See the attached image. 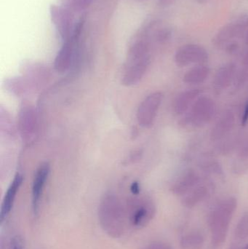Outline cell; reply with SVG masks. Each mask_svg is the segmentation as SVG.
Returning <instances> with one entry per match:
<instances>
[{"label": "cell", "mask_w": 248, "mask_h": 249, "mask_svg": "<svg viewBox=\"0 0 248 249\" xmlns=\"http://www.w3.org/2000/svg\"><path fill=\"white\" fill-rule=\"evenodd\" d=\"M149 27L134 37L130 45L122 72V83L131 86L141 81L151 62Z\"/></svg>", "instance_id": "6da1fadb"}, {"label": "cell", "mask_w": 248, "mask_h": 249, "mask_svg": "<svg viewBox=\"0 0 248 249\" xmlns=\"http://www.w3.org/2000/svg\"><path fill=\"white\" fill-rule=\"evenodd\" d=\"M99 220L105 232L113 238L124 235L128 223V213L120 199L115 194H106L100 200Z\"/></svg>", "instance_id": "7a4b0ae2"}, {"label": "cell", "mask_w": 248, "mask_h": 249, "mask_svg": "<svg viewBox=\"0 0 248 249\" xmlns=\"http://www.w3.org/2000/svg\"><path fill=\"white\" fill-rule=\"evenodd\" d=\"M237 206V199L228 197L218 203L211 212L209 228L214 247H220L225 241Z\"/></svg>", "instance_id": "3957f363"}, {"label": "cell", "mask_w": 248, "mask_h": 249, "mask_svg": "<svg viewBox=\"0 0 248 249\" xmlns=\"http://www.w3.org/2000/svg\"><path fill=\"white\" fill-rule=\"evenodd\" d=\"M128 222L132 228H145L155 216V205L148 197H133L129 200L126 206Z\"/></svg>", "instance_id": "277c9868"}, {"label": "cell", "mask_w": 248, "mask_h": 249, "mask_svg": "<svg viewBox=\"0 0 248 249\" xmlns=\"http://www.w3.org/2000/svg\"><path fill=\"white\" fill-rule=\"evenodd\" d=\"M216 111L215 102L211 98L201 96L198 98L191 108L186 122L194 127H201L210 122Z\"/></svg>", "instance_id": "5b68a950"}, {"label": "cell", "mask_w": 248, "mask_h": 249, "mask_svg": "<svg viewBox=\"0 0 248 249\" xmlns=\"http://www.w3.org/2000/svg\"><path fill=\"white\" fill-rule=\"evenodd\" d=\"M51 20L57 32L63 41L70 39L75 32L77 25L70 9L58 5H51L50 8Z\"/></svg>", "instance_id": "8992f818"}, {"label": "cell", "mask_w": 248, "mask_h": 249, "mask_svg": "<svg viewBox=\"0 0 248 249\" xmlns=\"http://www.w3.org/2000/svg\"><path fill=\"white\" fill-rule=\"evenodd\" d=\"M83 26V21L77 23L74 35L70 39L64 41L62 47L58 51L54 63V67L58 72H65L71 67L75 56Z\"/></svg>", "instance_id": "52a82bcc"}, {"label": "cell", "mask_w": 248, "mask_h": 249, "mask_svg": "<svg viewBox=\"0 0 248 249\" xmlns=\"http://www.w3.org/2000/svg\"><path fill=\"white\" fill-rule=\"evenodd\" d=\"M248 29V17H243L221 28L213 39L218 48H224L234 39L244 36Z\"/></svg>", "instance_id": "ba28073f"}, {"label": "cell", "mask_w": 248, "mask_h": 249, "mask_svg": "<svg viewBox=\"0 0 248 249\" xmlns=\"http://www.w3.org/2000/svg\"><path fill=\"white\" fill-rule=\"evenodd\" d=\"M175 62L179 67L191 64H202L208 59V51L201 45L187 44L181 47L175 54Z\"/></svg>", "instance_id": "9c48e42d"}, {"label": "cell", "mask_w": 248, "mask_h": 249, "mask_svg": "<svg viewBox=\"0 0 248 249\" xmlns=\"http://www.w3.org/2000/svg\"><path fill=\"white\" fill-rule=\"evenodd\" d=\"M163 98V93L160 92H154L145 98L137 111L138 124L145 127H150L153 124L161 105Z\"/></svg>", "instance_id": "30bf717a"}, {"label": "cell", "mask_w": 248, "mask_h": 249, "mask_svg": "<svg viewBox=\"0 0 248 249\" xmlns=\"http://www.w3.org/2000/svg\"><path fill=\"white\" fill-rule=\"evenodd\" d=\"M50 171L49 164L46 162L42 164L35 174L32 184V211L34 216H37L39 213L41 199L49 177Z\"/></svg>", "instance_id": "8fae6325"}, {"label": "cell", "mask_w": 248, "mask_h": 249, "mask_svg": "<svg viewBox=\"0 0 248 249\" xmlns=\"http://www.w3.org/2000/svg\"><path fill=\"white\" fill-rule=\"evenodd\" d=\"M22 182H23V178L20 174H17L15 176L10 185L9 186L8 189L4 195L2 203H1V211H0V222L1 224L4 222L8 215L10 214Z\"/></svg>", "instance_id": "7c38bea8"}, {"label": "cell", "mask_w": 248, "mask_h": 249, "mask_svg": "<svg viewBox=\"0 0 248 249\" xmlns=\"http://www.w3.org/2000/svg\"><path fill=\"white\" fill-rule=\"evenodd\" d=\"M199 181L198 174L194 170L185 171L171 187L173 193L176 196H186L192 189L198 186Z\"/></svg>", "instance_id": "4fadbf2b"}, {"label": "cell", "mask_w": 248, "mask_h": 249, "mask_svg": "<svg viewBox=\"0 0 248 249\" xmlns=\"http://www.w3.org/2000/svg\"><path fill=\"white\" fill-rule=\"evenodd\" d=\"M234 124H235L234 114L231 110L225 111L211 130V140H221L231 130H232Z\"/></svg>", "instance_id": "5bb4252c"}, {"label": "cell", "mask_w": 248, "mask_h": 249, "mask_svg": "<svg viewBox=\"0 0 248 249\" xmlns=\"http://www.w3.org/2000/svg\"><path fill=\"white\" fill-rule=\"evenodd\" d=\"M19 126L23 139L29 140L33 136L36 127V117L32 107L24 105L22 107L19 117Z\"/></svg>", "instance_id": "9a60e30c"}, {"label": "cell", "mask_w": 248, "mask_h": 249, "mask_svg": "<svg viewBox=\"0 0 248 249\" xmlns=\"http://www.w3.org/2000/svg\"><path fill=\"white\" fill-rule=\"evenodd\" d=\"M200 89H195L185 90L176 97L174 102V110L178 115L187 112L191 105L199 98Z\"/></svg>", "instance_id": "2e32d148"}, {"label": "cell", "mask_w": 248, "mask_h": 249, "mask_svg": "<svg viewBox=\"0 0 248 249\" xmlns=\"http://www.w3.org/2000/svg\"><path fill=\"white\" fill-rule=\"evenodd\" d=\"M236 72V65L234 63L224 64L217 71L214 84L217 90H224L231 84Z\"/></svg>", "instance_id": "e0dca14e"}, {"label": "cell", "mask_w": 248, "mask_h": 249, "mask_svg": "<svg viewBox=\"0 0 248 249\" xmlns=\"http://www.w3.org/2000/svg\"><path fill=\"white\" fill-rule=\"evenodd\" d=\"M210 69L207 66L198 65L186 71L183 77V82L187 84H200L208 78Z\"/></svg>", "instance_id": "ac0fdd59"}, {"label": "cell", "mask_w": 248, "mask_h": 249, "mask_svg": "<svg viewBox=\"0 0 248 249\" xmlns=\"http://www.w3.org/2000/svg\"><path fill=\"white\" fill-rule=\"evenodd\" d=\"M209 194V190L205 185L196 186L183 199V206L187 208H193L203 201Z\"/></svg>", "instance_id": "d6986e66"}, {"label": "cell", "mask_w": 248, "mask_h": 249, "mask_svg": "<svg viewBox=\"0 0 248 249\" xmlns=\"http://www.w3.org/2000/svg\"><path fill=\"white\" fill-rule=\"evenodd\" d=\"M205 242L203 235L201 232L194 231L183 235L181 239L182 249H201Z\"/></svg>", "instance_id": "ffe728a7"}, {"label": "cell", "mask_w": 248, "mask_h": 249, "mask_svg": "<svg viewBox=\"0 0 248 249\" xmlns=\"http://www.w3.org/2000/svg\"><path fill=\"white\" fill-rule=\"evenodd\" d=\"M6 88L12 93L20 95L26 90V83L20 78H12L6 81Z\"/></svg>", "instance_id": "44dd1931"}, {"label": "cell", "mask_w": 248, "mask_h": 249, "mask_svg": "<svg viewBox=\"0 0 248 249\" xmlns=\"http://www.w3.org/2000/svg\"><path fill=\"white\" fill-rule=\"evenodd\" d=\"M234 235L235 238L241 241L248 238V213H246L240 218L236 226Z\"/></svg>", "instance_id": "7402d4cb"}, {"label": "cell", "mask_w": 248, "mask_h": 249, "mask_svg": "<svg viewBox=\"0 0 248 249\" xmlns=\"http://www.w3.org/2000/svg\"><path fill=\"white\" fill-rule=\"evenodd\" d=\"M93 0H65L67 8L75 11H82L91 4Z\"/></svg>", "instance_id": "603a6c76"}, {"label": "cell", "mask_w": 248, "mask_h": 249, "mask_svg": "<svg viewBox=\"0 0 248 249\" xmlns=\"http://www.w3.org/2000/svg\"><path fill=\"white\" fill-rule=\"evenodd\" d=\"M239 157L241 159H247L248 158V136L243 139L240 142V147L238 152Z\"/></svg>", "instance_id": "cb8c5ba5"}, {"label": "cell", "mask_w": 248, "mask_h": 249, "mask_svg": "<svg viewBox=\"0 0 248 249\" xmlns=\"http://www.w3.org/2000/svg\"><path fill=\"white\" fill-rule=\"evenodd\" d=\"M142 249H172V247L167 243L156 241L151 243Z\"/></svg>", "instance_id": "d4e9b609"}, {"label": "cell", "mask_w": 248, "mask_h": 249, "mask_svg": "<svg viewBox=\"0 0 248 249\" xmlns=\"http://www.w3.org/2000/svg\"><path fill=\"white\" fill-rule=\"evenodd\" d=\"M10 249H24L23 241L19 236L13 238L10 242Z\"/></svg>", "instance_id": "484cf974"}, {"label": "cell", "mask_w": 248, "mask_h": 249, "mask_svg": "<svg viewBox=\"0 0 248 249\" xmlns=\"http://www.w3.org/2000/svg\"><path fill=\"white\" fill-rule=\"evenodd\" d=\"M226 50L227 52L230 54H234L237 53L239 50V45L237 42H232L231 43L229 44L227 47H226Z\"/></svg>", "instance_id": "4316f807"}, {"label": "cell", "mask_w": 248, "mask_h": 249, "mask_svg": "<svg viewBox=\"0 0 248 249\" xmlns=\"http://www.w3.org/2000/svg\"><path fill=\"white\" fill-rule=\"evenodd\" d=\"M248 122V102L245 106L244 110H243V116L241 118V124L243 125H246Z\"/></svg>", "instance_id": "83f0119b"}, {"label": "cell", "mask_w": 248, "mask_h": 249, "mask_svg": "<svg viewBox=\"0 0 248 249\" xmlns=\"http://www.w3.org/2000/svg\"><path fill=\"white\" fill-rule=\"evenodd\" d=\"M176 1V0H159V4L163 7H169Z\"/></svg>", "instance_id": "f1b7e54d"}, {"label": "cell", "mask_w": 248, "mask_h": 249, "mask_svg": "<svg viewBox=\"0 0 248 249\" xmlns=\"http://www.w3.org/2000/svg\"><path fill=\"white\" fill-rule=\"evenodd\" d=\"M131 192H132V194L135 195V196L139 194L140 187L139 184H138V182L132 183V185H131Z\"/></svg>", "instance_id": "f546056e"}, {"label": "cell", "mask_w": 248, "mask_h": 249, "mask_svg": "<svg viewBox=\"0 0 248 249\" xmlns=\"http://www.w3.org/2000/svg\"><path fill=\"white\" fill-rule=\"evenodd\" d=\"M243 64L245 67H248V51L246 53L243 58Z\"/></svg>", "instance_id": "4dcf8cb0"}, {"label": "cell", "mask_w": 248, "mask_h": 249, "mask_svg": "<svg viewBox=\"0 0 248 249\" xmlns=\"http://www.w3.org/2000/svg\"><path fill=\"white\" fill-rule=\"evenodd\" d=\"M244 39L245 43H246V45H248V29L247 30V32H246V35H245L244 36Z\"/></svg>", "instance_id": "1f68e13d"}, {"label": "cell", "mask_w": 248, "mask_h": 249, "mask_svg": "<svg viewBox=\"0 0 248 249\" xmlns=\"http://www.w3.org/2000/svg\"><path fill=\"white\" fill-rule=\"evenodd\" d=\"M135 1H147V0H135Z\"/></svg>", "instance_id": "d6a6232c"}]
</instances>
